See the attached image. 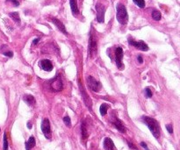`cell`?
<instances>
[{
  "label": "cell",
  "instance_id": "obj_1",
  "mask_svg": "<svg viewBox=\"0 0 180 150\" xmlns=\"http://www.w3.org/2000/svg\"><path fill=\"white\" fill-rule=\"evenodd\" d=\"M142 121L147 125V126L149 127V129L150 130V132L152 133L154 137L156 139H159L160 133H161V128H160L159 123L155 119H152V118L148 117V116H142Z\"/></svg>",
  "mask_w": 180,
  "mask_h": 150
},
{
  "label": "cell",
  "instance_id": "obj_2",
  "mask_svg": "<svg viewBox=\"0 0 180 150\" xmlns=\"http://www.w3.org/2000/svg\"><path fill=\"white\" fill-rule=\"evenodd\" d=\"M116 18L120 24L126 25L128 21V15L126 9V6L122 4H118L116 7Z\"/></svg>",
  "mask_w": 180,
  "mask_h": 150
},
{
  "label": "cell",
  "instance_id": "obj_3",
  "mask_svg": "<svg viewBox=\"0 0 180 150\" xmlns=\"http://www.w3.org/2000/svg\"><path fill=\"white\" fill-rule=\"evenodd\" d=\"M98 50V42H97V37L91 33L89 40V46H88V55L91 58H93L97 55Z\"/></svg>",
  "mask_w": 180,
  "mask_h": 150
},
{
  "label": "cell",
  "instance_id": "obj_4",
  "mask_svg": "<svg viewBox=\"0 0 180 150\" xmlns=\"http://www.w3.org/2000/svg\"><path fill=\"white\" fill-rule=\"evenodd\" d=\"M78 86H79V90H80V93H81V96H82V98H83V103L86 105V106L92 111V99L91 97H89L87 91L85 90L83 85V83L81 82L80 79H78Z\"/></svg>",
  "mask_w": 180,
  "mask_h": 150
},
{
  "label": "cell",
  "instance_id": "obj_5",
  "mask_svg": "<svg viewBox=\"0 0 180 150\" xmlns=\"http://www.w3.org/2000/svg\"><path fill=\"white\" fill-rule=\"evenodd\" d=\"M87 83H88L89 88L91 89V90H92L93 91L99 92V91L101 90V88H102L101 83H100L99 81H97V80H96L93 76H89L87 77Z\"/></svg>",
  "mask_w": 180,
  "mask_h": 150
},
{
  "label": "cell",
  "instance_id": "obj_6",
  "mask_svg": "<svg viewBox=\"0 0 180 150\" xmlns=\"http://www.w3.org/2000/svg\"><path fill=\"white\" fill-rule=\"evenodd\" d=\"M41 131L47 139H51V128L49 119H44L41 122Z\"/></svg>",
  "mask_w": 180,
  "mask_h": 150
},
{
  "label": "cell",
  "instance_id": "obj_7",
  "mask_svg": "<svg viewBox=\"0 0 180 150\" xmlns=\"http://www.w3.org/2000/svg\"><path fill=\"white\" fill-rule=\"evenodd\" d=\"M96 12H97V20L99 23H103L105 21V12H106V6L101 3H97L96 5Z\"/></svg>",
  "mask_w": 180,
  "mask_h": 150
},
{
  "label": "cell",
  "instance_id": "obj_8",
  "mask_svg": "<svg viewBox=\"0 0 180 150\" xmlns=\"http://www.w3.org/2000/svg\"><path fill=\"white\" fill-rule=\"evenodd\" d=\"M128 43L129 45L134 47H136L140 50H142V51H148L149 50V47L148 45L142 41V40H139V41H136V40H133L132 38H128Z\"/></svg>",
  "mask_w": 180,
  "mask_h": 150
},
{
  "label": "cell",
  "instance_id": "obj_9",
  "mask_svg": "<svg viewBox=\"0 0 180 150\" xmlns=\"http://www.w3.org/2000/svg\"><path fill=\"white\" fill-rule=\"evenodd\" d=\"M50 87L54 91H56V92L61 91L63 90V82H62V78L60 76H57L53 80H51Z\"/></svg>",
  "mask_w": 180,
  "mask_h": 150
},
{
  "label": "cell",
  "instance_id": "obj_10",
  "mask_svg": "<svg viewBox=\"0 0 180 150\" xmlns=\"http://www.w3.org/2000/svg\"><path fill=\"white\" fill-rule=\"evenodd\" d=\"M122 59H123V49L119 47L115 49V61H116V65L120 69H121L123 66Z\"/></svg>",
  "mask_w": 180,
  "mask_h": 150
},
{
  "label": "cell",
  "instance_id": "obj_11",
  "mask_svg": "<svg viewBox=\"0 0 180 150\" xmlns=\"http://www.w3.org/2000/svg\"><path fill=\"white\" fill-rule=\"evenodd\" d=\"M40 66L45 71H49H49H51L53 69V64H52L51 61H49L48 59L41 60L40 62Z\"/></svg>",
  "mask_w": 180,
  "mask_h": 150
},
{
  "label": "cell",
  "instance_id": "obj_12",
  "mask_svg": "<svg viewBox=\"0 0 180 150\" xmlns=\"http://www.w3.org/2000/svg\"><path fill=\"white\" fill-rule=\"evenodd\" d=\"M113 126H114L120 133H126V129L124 124H123L122 121H121L120 119H119L117 117H114V118H113Z\"/></svg>",
  "mask_w": 180,
  "mask_h": 150
},
{
  "label": "cell",
  "instance_id": "obj_13",
  "mask_svg": "<svg viewBox=\"0 0 180 150\" xmlns=\"http://www.w3.org/2000/svg\"><path fill=\"white\" fill-rule=\"evenodd\" d=\"M52 22L56 25V26L59 29V31H61L62 33H63L64 34H68V33H67V31H66V28H65V26H64V25L59 20V19H52Z\"/></svg>",
  "mask_w": 180,
  "mask_h": 150
},
{
  "label": "cell",
  "instance_id": "obj_14",
  "mask_svg": "<svg viewBox=\"0 0 180 150\" xmlns=\"http://www.w3.org/2000/svg\"><path fill=\"white\" fill-rule=\"evenodd\" d=\"M103 146H104V148H105L106 150H113L114 147H115L113 141L110 138H106V139L104 140Z\"/></svg>",
  "mask_w": 180,
  "mask_h": 150
},
{
  "label": "cell",
  "instance_id": "obj_15",
  "mask_svg": "<svg viewBox=\"0 0 180 150\" xmlns=\"http://www.w3.org/2000/svg\"><path fill=\"white\" fill-rule=\"evenodd\" d=\"M23 100H24V101H25L28 106H34L35 103H36L34 97L32 96V95H29V94H26V95H24V97H23Z\"/></svg>",
  "mask_w": 180,
  "mask_h": 150
},
{
  "label": "cell",
  "instance_id": "obj_16",
  "mask_svg": "<svg viewBox=\"0 0 180 150\" xmlns=\"http://www.w3.org/2000/svg\"><path fill=\"white\" fill-rule=\"evenodd\" d=\"M69 5H70V8H71V12L73 15H77L79 13V10H78L76 0H69Z\"/></svg>",
  "mask_w": 180,
  "mask_h": 150
},
{
  "label": "cell",
  "instance_id": "obj_17",
  "mask_svg": "<svg viewBox=\"0 0 180 150\" xmlns=\"http://www.w3.org/2000/svg\"><path fill=\"white\" fill-rule=\"evenodd\" d=\"M35 146V138L33 136H31L29 140L26 142V149L31 150Z\"/></svg>",
  "mask_w": 180,
  "mask_h": 150
},
{
  "label": "cell",
  "instance_id": "obj_18",
  "mask_svg": "<svg viewBox=\"0 0 180 150\" xmlns=\"http://www.w3.org/2000/svg\"><path fill=\"white\" fill-rule=\"evenodd\" d=\"M81 134H82V137L83 139H87L88 137V131H87V126L84 123V121H83L81 123Z\"/></svg>",
  "mask_w": 180,
  "mask_h": 150
},
{
  "label": "cell",
  "instance_id": "obj_19",
  "mask_svg": "<svg viewBox=\"0 0 180 150\" xmlns=\"http://www.w3.org/2000/svg\"><path fill=\"white\" fill-rule=\"evenodd\" d=\"M9 16H10L18 25L20 24V18H19V15L18 12H11V13L9 14Z\"/></svg>",
  "mask_w": 180,
  "mask_h": 150
},
{
  "label": "cell",
  "instance_id": "obj_20",
  "mask_svg": "<svg viewBox=\"0 0 180 150\" xmlns=\"http://www.w3.org/2000/svg\"><path fill=\"white\" fill-rule=\"evenodd\" d=\"M109 108V106L107 104H102L100 106V108H99V112H100V114L101 116H105L107 112V110Z\"/></svg>",
  "mask_w": 180,
  "mask_h": 150
},
{
  "label": "cell",
  "instance_id": "obj_21",
  "mask_svg": "<svg viewBox=\"0 0 180 150\" xmlns=\"http://www.w3.org/2000/svg\"><path fill=\"white\" fill-rule=\"evenodd\" d=\"M152 18H153V19H155L156 21H159L161 19V18H162V14H161V12L159 11L154 10L152 12Z\"/></svg>",
  "mask_w": 180,
  "mask_h": 150
},
{
  "label": "cell",
  "instance_id": "obj_22",
  "mask_svg": "<svg viewBox=\"0 0 180 150\" xmlns=\"http://www.w3.org/2000/svg\"><path fill=\"white\" fill-rule=\"evenodd\" d=\"M133 1L140 8H144L145 7V1L144 0H133Z\"/></svg>",
  "mask_w": 180,
  "mask_h": 150
},
{
  "label": "cell",
  "instance_id": "obj_23",
  "mask_svg": "<svg viewBox=\"0 0 180 150\" xmlns=\"http://www.w3.org/2000/svg\"><path fill=\"white\" fill-rule=\"evenodd\" d=\"M63 122L67 126H69V127L71 126V121H70V118L69 116H66L63 118Z\"/></svg>",
  "mask_w": 180,
  "mask_h": 150
},
{
  "label": "cell",
  "instance_id": "obj_24",
  "mask_svg": "<svg viewBox=\"0 0 180 150\" xmlns=\"http://www.w3.org/2000/svg\"><path fill=\"white\" fill-rule=\"evenodd\" d=\"M3 150H8V140L6 138V134H4V147H3Z\"/></svg>",
  "mask_w": 180,
  "mask_h": 150
},
{
  "label": "cell",
  "instance_id": "obj_25",
  "mask_svg": "<svg viewBox=\"0 0 180 150\" xmlns=\"http://www.w3.org/2000/svg\"><path fill=\"white\" fill-rule=\"evenodd\" d=\"M144 91H145V95H146V97H147L148 98H150V97H152L153 93H152V90H151L149 88H146Z\"/></svg>",
  "mask_w": 180,
  "mask_h": 150
},
{
  "label": "cell",
  "instance_id": "obj_26",
  "mask_svg": "<svg viewBox=\"0 0 180 150\" xmlns=\"http://www.w3.org/2000/svg\"><path fill=\"white\" fill-rule=\"evenodd\" d=\"M166 129L168 130V132L170 133H173V126L171 124H169V125H166Z\"/></svg>",
  "mask_w": 180,
  "mask_h": 150
},
{
  "label": "cell",
  "instance_id": "obj_27",
  "mask_svg": "<svg viewBox=\"0 0 180 150\" xmlns=\"http://www.w3.org/2000/svg\"><path fill=\"white\" fill-rule=\"evenodd\" d=\"M7 2H12L13 5H14V6H19V2L18 1V0H6Z\"/></svg>",
  "mask_w": 180,
  "mask_h": 150
},
{
  "label": "cell",
  "instance_id": "obj_28",
  "mask_svg": "<svg viewBox=\"0 0 180 150\" xmlns=\"http://www.w3.org/2000/svg\"><path fill=\"white\" fill-rule=\"evenodd\" d=\"M3 55H4V56H7V57H9V58H11V57H13V52H11V51H8V52H4V53H3Z\"/></svg>",
  "mask_w": 180,
  "mask_h": 150
},
{
  "label": "cell",
  "instance_id": "obj_29",
  "mask_svg": "<svg viewBox=\"0 0 180 150\" xmlns=\"http://www.w3.org/2000/svg\"><path fill=\"white\" fill-rule=\"evenodd\" d=\"M127 144H128V147H130V148H132V149H136V147L134 146L133 143H131V142H129V141H127Z\"/></svg>",
  "mask_w": 180,
  "mask_h": 150
},
{
  "label": "cell",
  "instance_id": "obj_30",
  "mask_svg": "<svg viewBox=\"0 0 180 150\" xmlns=\"http://www.w3.org/2000/svg\"><path fill=\"white\" fill-rule=\"evenodd\" d=\"M141 146L145 149V150H149V148H148V146H147V144L145 143V142H141Z\"/></svg>",
  "mask_w": 180,
  "mask_h": 150
},
{
  "label": "cell",
  "instance_id": "obj_31",
  "mask_svg": "<svg viewBox=\"0 0 180 150\" xmlns=\"http://www.w3.org/2000/svg\"><path fill=\"white\" fill-rule=\"evenodd\" d=\"M137 60H138L139 63H143V59H142V56H137Z\"/></svg>",
  "mask_w": 180,
  "mask_h": 150
},
{
  "label": "cell",
  "instance_id": "obj_32",
  "mask_svg": "<svg viewBox=\"0 0 180 150\" xmlns=\"http://www.w3.org/2000/svg\"><path fill=\"white\" fill-rule=\"evenodd\" d=\"M38 41H40V39L39 38H37V39H35L33 41V45H36L37 43H38Z\"/></svg>",
  "mask_w": 180,
  "mask_h": 150
},
{
  "label": "cell",
  "instance_id": "obj_33",
  "mask_svg": "<svg viewBox=\"0 0 180 150\" xmlns=\"http://www.w3.org/2000/svg\"><path fill=\"white\" fill-rule=\"evenodd\" d=\"M27 126H28V128H29V129H31V128H32V126H31V123H30V122H28V123H27Z\"/></svg>",
  "mask_w": 180,
  "mask_h": 150
}]
</instances>
